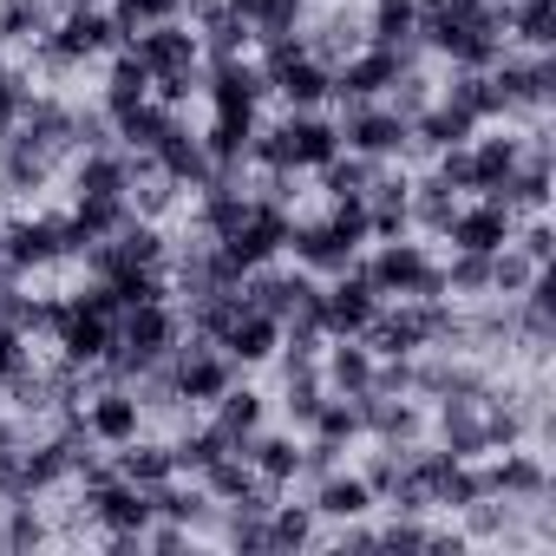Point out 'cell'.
I'll return each instance as SVG.
<instances>
[{
    "instance_id": "1",
    "label": "cell",
    "mask_w": 556,
    "mask_h": 556,
    "mask_svg": "<svg viewBox=\"0 0 556 556\" xmlns=\"http://www.w3.org/2000/svg\"><path fill=\"white\" fill-rule=\"evenodd\" d=\"M380 302H439L445 295V262L426 255V242H406V236H387L367 262H354Z\"/></svg>"
},
{
    "instance_id": "2",
    "label": "cell",
    "mask_w": 556,
    "mask_h": 556,
    "mask_svg": "<svg viewBox=\"0 0 556 556\" xmlns=\"http://www.w3.org/2000/svg\"><path fill=\"white\" fill-rule=\"evenodd\" d=\"M170 348H177V315L164 302H138L112 321V354L99 367H105V380H138L144 367H164Z\"/></svg>"
},
{
    "instance_id": "3",
    "label": "cell",
    "mask_w": 556,
    "mask_h": 556,
    "mask_svg": "<svg viewBox=\"0 0 556 556\" xmlns=\"http://www.w3.org/2000/svg\"><path fill=\"white\" fill-rule=\"evenodd\" d=\"M341 151V131L321 118V112H289L282 125H268V131H255L249 138V157L262 164V170H321L328 157Z\"/></svg>"
},
{
    "instance_id": "4",
    "label": "cell",
    "mask_w": 556,
    "mask_h": 556,
    "mask_svg": "<svg viewBox=\"0 0 556 556\" xmlns=\"http://www.w3.org/2000/svg\"><path fill=\"white\" fill-rule=\"evenodd\" d=\"M289 203H275V197H249L242 203V216L223 229V236H210L216 249H223V262L236 268V275H249V268H262V262H275L289 249Z\"/></svg>"
},
{
    "instance_id": "5",
    "label": "cell",
    "mask_w": 556,
    "mask_h": 556,
    "mask_svg": "<svg viewBox=\"0 0 556 556\" xmlns=\"http://www.w3.org/2000/svg\"><path fill=\"white\" fill-rule=\"evenodd\" d=\"M125 47V34H118V21H112V8H60V21H53V34L40 40V53L53 60V66H86V60H99V53H118Z\"/></svg>"
},
{
    "instance_id": "6",
    "label": "cell",
    "mask_w": 556,
    "mask_h": 556,
    "mask_svg": "<svg viewBox=\"0 0 556 556\" xmlns=\"http://www.w3.org/2000/svg\"><path fill=\"white\" fill-rule=\"evenodd\" d=\"M341 151H361V157H400L413 144V118H400L387 99H367V105H341Z\"/></svg>"
},
{
    "instance_id": "7",
    "label": "cell",
    "mask_w": 556,
    "mask_h": 556,
    "mask_svg": "<svg viewBox=\"0 0 556 556\" xmlns=\"http://www.w3.org/2000/svg\"><path fill=\"white\" fill-rule=\"evenodd\" d=\"M406 66H413V47H374V40H367L361 53H348V60L334 66V99H341V105L387 99Z\"/></svg>"
},
{
    "instance_id": "8",
    "label": "cell",
    "mask_w": 556,
    "mask_h": 556,
    "mask_svg": "<svg viewBox=\"0 0 556 556\" xmlns=\"http://www.w3.org/2000/svg\"><path fill=\"white\" fill-rule=\"evenodd\" d=\"M170 387H177V400H190V406H216L229 387H236V361L216 348V341H190V348H170Z\"/></svg>"
},
{
    "instance_id": "9",
    "label": "cell",
    "mask_w": 556,
    "mask_h": 556,
    "mask_svg": "<svg viewBox=\"0 0 556 556\" xmlns=\"http://www.w3.org/2000/svg\"><path fill=\"white\" fill-rule=\"evenodd\" d=\"M79 249H86V242H79L73 216H21V223L8 229V262H14V275H27V268H53V262L79 255Z\"/></svg>"
},
{
    "instance_id": "10",
    "label": "cell",
    "mask_w": 556,
    "mask_h": 556,
    "mask_svg": "<svg viewBox=\"0 0 556 556\" xmlns=\"http://www.w3.org/2000/svg\"><path fill=\"white\" fill-rule=\"evenodd\" d=\"M8 138H14V144H27L34 157L60 164L66 151H79V112H73V105H60V99H27V112H21V125H14Z\"/></svg>"
},
{
    "instance_id": "11",
    "label": "cell",
    "mask_w": 556,
    "mask_h": 556,
    "mask_svg": "<svg viewBox=\"0 0 556 556\" xmlns=\"http://www.w3.org/2000/svg\"><path fill=\"white\" fill-rule=\"evenodd\" d=\"M491 79H497V92H504V112H543V105L556 99V60H549V53H523V60L497 53Z\"/></svg>"
},
{
    "instance_id": "12",
    "label": "cell",
    "mask_w": 556,
    "mask_h": 556,
    "mask_svg": "<svg viewBox=\"0 0 556 556\" xmlns=\"http://www.w3.org/2000/svg\"><path fill=\"white\" fill-rule=\"evenodd\" d=\"M354 413H361V439H380V445H413L426 432V413L413 393H354Z\"/></svg>"
},
{
    "instance_id": "13",
    "label": "cell",
    "mask_w": 556,
    "mask_h": 556,
    "mask_svg": "<svg viewBox=\"0 0 556 556\" xmlns=\"http://www.w3.org/2000/svg\"><path fill=\"white\" fill-rule=\"evenodd\" d=\"M374 308H380V295H374V282H367L361 268L328 275V289H321V328H328V341L334 334H367Z\"/></svg>"
},
{
    "instance_id": "14",
    "label": "cell",
    "mask_w": 556,
    "mask_h": 556,
    "mask_svg": "<svg viewBox=\"0 0 556 556\" xmlns=\"http://www.w3.org/2000/svg\"><path fill=\"white\" fill-rule=\"evenodd\" d=\"M125 47L144 60L151 79H170V73H197V66H203V47H197V34H190L184 21H157V27L131 34Z\"/></svg>"
},
{
    "instance_id": "15",
    "label": "cell",
    "mask_w": 556,
    "mask_h": 556,
    "mask_svg": "<svg viewBox=\"0 0 556 556\" xmlns=\"http://www.w3.org/2000/svg\"><path fill=\"white\" fill-rule=\"evenodd\" d=\"M452 249H471V255H497L510 236H517V216L504 210V203H491V197H478V203H458L452 210V223L439 229Z\"/></svg>"
},
{
    "instance_id": "16",
    "label": "cell",
    "mask_w": 556,
    "mask_h": 556,
    "mask_svg": "<svg viewBox=\"0 0 556 556\" xmlns=\"http://www.w3.org/2000/svg\"><path fill=\"white\" fill-rule=\"evenodd\" d=\"M484 458H491V452H484ZM478 484H484L491 497H510V504H543V497H549L543 458H536V452H517V445H504L491 465H478Z\"/></svg>"
},
{
    "instance_id": "17",
    "label": "cell",
    "mask_w": 556,
    "mask_h": 556,
    "mask_svg": "<svg viewBox=\"0 0 556 556\" xmlns=\"http://www.w3.org/2000/svg\"><path fill=\"white\" fill-rule=\"evenodd\" d=\"M491 393V387H484ZM484 393H458V400H439L432 426H439V452L452 458H484L491 439H484Z\"/></svg>"
},
{
    "instance_id": "18",
    "label": "cell",
    "mask_w": 556,
    "mask_h": 556,
    "mask_svg": "<svg viewBox=\"0 0 556 556\" xmlns=\"http://www.w3.org/2000/svg\"><path fill=\"white\" fill-rule=\"evenodd\" d=\"M210 105L216 112H236V118H255V105L268 99V79H262V66L242 53V60H210Z\"/></svg>"
},
{
    "instance_id": "19",
    "label": "cell",
    "mask_w": 556,
    "mask_h": 556,
    "mask_svg": "<svg viewBox=\"0 0 556 556\" xmlns=\"http://www.w3.org/2000/svg\"><path fill=\"white\" fill-rule=\"evenodd\" d=\"M79 419H86L92 445H125V439H138V426H144V406H138V393H131L125 380H112L99 400H86V406H79Z\"/></svg>"
},
{
    "instance_id": "20",
    "label": "cell",
    "mask_w": 556,
    "mask_h": 556,
    "mask_svg": "<svg viewBox=\"0 0 556 556\" xmlns=\"http://www.w3.org/2000/svg\"><path fill=\"white\" fill-rule=\"evenodd\" d=\"M216 348H223L236 367H262V361H275V348H282V321L242 302V308H236V321L216 334Z\"/></svg>"
},
{
    "instance_id": "21",
    "label": "cell",
    "mask_w": 556,
    "mask_h": 556,
    "mask_svg": "<svg viewBox=\"0 0 556 556\" xmlns=\"http://www.w3.org/2000/svg\"><path fill=\"white\" fill-rule=\"evenodd\" d=\"M289 249H295V262L308 275H341V268L361 262V242H348L334 223H295L289 229Z\"/></svg>"
},
{
    "instance_id": "22",
    "label": "cell",
    "mask_w": 556,
    "mask_h": 556,
    "mask_svg": "<svg viewBox=\"0 0 556 556\" xmlns=\"http://www.w3.org/2000/svg\"><path fill=\"white\" fill-rule=\"evenodd\" d=\"M53 348H60V361H73V367H99V361L112 354V315H92V308H79V302L66 295V321H60Z\"/></svg>"
},
{
    "instance_id": "23",
    "label": "cell",
    "mask_w": 556,
    "mask_h": 556,
    "mask_svg": "<svg viewBox=\"0 0 556 556\" xmlns=\"http://www.w3.org/2000/svg\"><path fill=\"white\" fill-rule=\"evenodd\" d=\"M321 387L341 393V400L367 393L374 387V348L361 334H334V348H321Z\"/></svg>"
},
{
    "instance_id": "24",
    "label": "cell",
    "mask_w": 556,
    "mask_h": 556,
    "mask_svg": "<svg viewBox=\"0 0 556 556\" xmlns=\"http://www.w3.org/2000/svg\"><path fill=\"white\" fill-rule=\"evenodd\" d=\"M170 131H177V105H164V99H144V105H131V112L112 118V138L125 151H138V157H151Z\"/></svg>"
},
{
    "instance_id": "25",
    "label": "cell",
    "mask_w": 556,
    "mask_h": 556,
    "mask_svg": "<svg viewBox=\"0 0 556 556\" xmlns=\"http://www.w3.org/2000/svg\"><path fill=\"white\" fill-rule=\"evenodd\" d=\"M523 164V138L517 131H491L471 138V197H497V184Z\"/></svg>"
},
{
    "instance_id": "26",
    "label": "cell",
    "mask_w": 556,
    "mask_h": 556,
    "mask_svg": "<svg viewBox=\"0 0 556 556\" xmlns=\"http://www.w3.org/2000/svg\"><path fill=\"white\" fill-rule=\"evenodd\" d=\"M380 497H374V484L361 478V471H328V478H315V517H328V523H354V517H367Z\"/></svg>"
},
{
    "instance_id": "27",
    "label": "cell",
    "mask_w": 556,
    "mask_h": 556,
    "mask_svg": "<svg viewBox=\"0 0 556 556\" xmlns=\"http://www.w3.org/2000/svg\"><path fill=\"white\" fill-rule=\"evenodd\" d=\"M406 190H413V177H406V170H400V177H393V170H380V177H374V190L361 197V203H367V229H374L380 242L413 229V216H406Z\"/></svg>"
},
{
    "instance_id": "28",
    "label": "cell",
    "mask_w": 556,
    "mask_h": 556,
    "mask_svg": "<svg viewBox=\"0 0 556 556\" xmlns=\"http://www.w3.org/2000/svg\"><path fill=\"white\" fill-rule=\"evenodd\" d=\"M242 458H249L255 478H268V484H295V478H302V445H295V432H255V439H242Z\"/></svg>"
},
{
    "instance_id": "29",
    "label": "cell",
    "mask_w": 556,
    "mask_h": 556,
    "mask_svg": "<svg viewBox=\"0 0 556 556\" xmlns=\"http://www.w3.org/2000/svg\"><path fill=\"white\" fill-rule=\"evenodd\" d=\"M471 138H478V118L458 112L452 99H432V105L413 118V144H419V151H445V144H471Z\"/></svg>"
},
{
    "instance_id": "30",
    "label": "cell",
    "mask_w": 556,
    "mask_h": 556,
    "mask_svg": "<svg viewBox=\"0 0 556 556\" xmlns=\"http://www.w3.org/2000/svg\"><path fill=\"white\" fill-rule=\"evenodd\" d=\"M118 452V478H131L138 491H151V484H164V478H177V452L170 445H157V439H125V445H112Z\"/></svg>"
},
{
    "instance_id": "31",
    "label": "cell",
    "mask_w": 556,
    "mask_h": 556,
    "mask_svg": "<svg viewBox=\"0 0 556 556\" xmlns=\"http://www.w3.org/2000/svg\"><path fill=\"white\" fill-rule=\"evenodd\" d=\"M151 157H157V164H164V170H170L177 184H190V190H203V184L216 177V164H210L203 138H197V131H184V125H177V131H170V138H164V144H157Z\"/></svg>"
},
{
    "instance_id": "32",
    "label": "cell",
    "mask_w": 556,
    "mask_h": 556,
    "mask_svg": "<svg viewBox=\"0 0 556 556\" xmlns=\"http://www.w3.org/2000/svg\"><path fill=\"white\" fill-rule=\"evenodd\" d=\"M53 21H60L53 0H0V40L8 47H40L53 34Z\"/></svg>"
},
{
    "instance_id": "33",
    "label": "cell",
    "mask_w": 556,
    "mask_h": 556,
    "mask_svg": "<svg viewBox=\"0 0 556 556\" xmlns=\"http://www.w3.org/2000/svg\"><path fill=\"white\" fill-rule=\"evenodd\" d=\"M144 99H151V73H144V60L131 47H118L112 53V73H105V118H118V112H131Z\"/></svg>"
},
{
    "instance_id": "34",
    "label": "cell",
    "mask_w": 556,
    "mask_h": 556,
    "mask_svg": "<svg viewBox=\"0 0 556 556\" xmlns=\"http://www.w3.org/2000/svg\"><path fill=\"white\" fill-rule=\"evenodd\" d=\"M439 99H452V105H458V112H471L478 125H484V118H510V112H504V92H497V79H491V66H484V73L458 66V73H452V86H445Z\"/></svg>"
},
{
    "instance_id": "35",
    "label": "cell",
    "mask_w": 556,
    "mask_h": 556,
    "mask_svg": "<svg viewBox=\"0 0 556 556\" xmlns=\"http://www.w3.org/2000/svg\"><path fill=\"white\" fill-rule=\"evenodd\" d=\"M66 216H73L79 242H105V236H118L131 223V197H73Z\"/></svg>"
},
{
    "instance_id": "36",
    "label": "cell",
    "mask_w": 556,
    "mask_h": 556,
    "mask_svg": "<svg viewBox=\"0 0 556 556\" xmlns=\"http://www.w3.org/2000/svg\"><path fill=\"white\" fill-rule=\"evenodd\" d=\"M249 138H255V118L216 112V118H210V131H203V151H210V164H216V170H242V157H249Z\"/></svg>"
},
{
    "instance_id": "37",
    "label": "cell",
    "mask_w": 556,
    "mask_h": 556,
    "mask_svg": "<svg viewBox=\"0 0 556 556\" xmlns=\"http://www.w3.org/2000/svg\"><path fill=\"white\" fill-rule=\"evenodd\" d=\"M380 170H387L380 157H361V151H334V157L321 164V190H328L334 203H341V197H367Z\"/></svg>"
},
{
    "instance_id": "38",
    "label": "cell",
    "mask_w": 556,
    "mask_h": 556,
    "mask_svg": "<svg viewBox=\"0 0 556 556\" xmlns=\"http://www.w3.org/2000/svg\"><path fill=\"white\" fill-rule=\"evenodd\" d=\"M236 8H242L255 47H268V40H282V34H302V8H308V0H236Z\"/></svg>"
},
{
    "instance_id": "39",
    "label": "cell",
    "mask_w": 556,
    "mask_h": 556,
    "mask_svg": "<svg viewBox=\"0 0 556 556\" xmlns=\"http://www.w3.org/2000/svg\"><path fill=\"white\" fill-rule=\"evenodd\" d=\"M73 190L79 197H125V151H79V170H73Z\"/></svg>"
},
{
    "instance_id": "40",
    "label": "cell",
    "mask_w": 556,
    "mask_h": 556,
    "mask_svg": "<svg viewBox=\"0 0 556 556\" xmlns=\"http://www.w3.org/2000/svg\"><path fill=\"white\" fill-rule=\"evenodd\" d=\"M452 210H458V190H452L445 177H419V184L406 190V216H413L426 236H439V229L452 223Z\"/></svg>"
},
{
    "instance_id": "41",
    "label": "cell",
    "mask_w": 556,
    "mask_h": 556,
    "mask_svg": "<svg viewBox=\"0 0 556 556\" xmlns=\"http://www.w3.org/2000/svg\"><path fill=\"white\" fill-rule=\"evenodd\" d=\"M236 452H242V439H255L262 432V393H249V387H229L223 400H216V419H210Z\"/></svg>"
},
{
    "instance_id": "42",
    "label": "cell",
    "mask_w": 556,
    "mask_h": 556,
    "mask_svg": "<svg viewBox=\"0 0 556 556\" xmlns=\"http://www.w3.org/2000/svg\"><path fill=\"white\" fill-rule=\"evenodd\" d=\"M53 177V164L47 157H34L27 144H14V138H0V190H14V197H27V190H40Z\"/></svg>"
},
{
    "instance_id": "43",
    "label": "cell",
    "mask_w": 556,
    "mask_h": 556,
    "mask_svg": "<svg viewBox=\"0 0 556 556\" xmlns=\"http://www.w3.org/2000/svg\"><path fill=\"white\" fill-rule=\"evenodd\" d=\"M315 504H282L275 497V510H268V549H308L315 543Z\"/></svg>"
},
{
    "instance_id": "44",
    "label": "cell",
    "mask_w": 556,
    "mask_h": 556,
    "mask_svg": "<svg viewBox=\"0 0 556 556\" xmlns=\"http://www.w3.org/2000/svg\"><path fill=\"white\" fill-rule=\"evenodd\" d=\"M374 47H413L419 40V0H374Z\"/></svg>"
},
{
    "instance_id": "45",
    "label": "cell",
    "mask_w": 556,
    "mask_h": 556,
    "mask_svg": "<svg viewBox=\"0 0 556 556\" xmlns=\"http://www.w3.org/2000/svg\"><path fill=\"white\" fill-rule=\"evenodd\" d=\"M289 374V387H282V406H289V426H315V413H321V400H328V387H321V367H282Z\"/></svg>"
},
{
    "instance_id": "46",
    "label": "cell",
    "mask_w": 556,
    "mask_h": 556,
    "mask_svg": "<svg viewBox=\"0 0 556 556\" xmlns=\"http://www.w3.org/2000/svg\"><path fill=\"white\" fill-rule=\"evenodd\" d=\"M170 452H177V478H184V471H190V478H203V471H210V465H216L223 452H236V445H229V439H223L216 426H197V432H184V439H177Z\"/></svg>"
},
{
    "instance_id": "47",
    "label": "cell",
    "mask_w": 556,
    "mask_h": 556,
    "mask_svg": "<svg viewBox=\"0 0 556 556\" xmlns=\"http://www.w3.org/2000/svg\"><path fill=\"white\" fill-rule=\"evenodd\" d=\"M530 282H536V262H530L523 249H510V242H504V249L491 255V295H504V302H517V295H523Z\"/></svg>"
},
{
    "instance_id": "48",
    "label": "cell",
    "mask_w": 556,
    "mask_h": 556,
    "mask_svg": "<svg viewBox=\"0 0 556 556\" xmlns=\"http://www.w3.org/2000/svg\"><path fill=\"white\" fill-rule=\"evenodd\" d=\"M445 295H491V255H471V249H452L445 262Z\"/></svg>"
},
{
    "instance_id": "49",
    "label": "cell",
    "mask_w": 556,
    "mask_h": 556,
    "mask_svg": "<svg viewBox=\"0 0 556 556\" xmlns=\"http://www.w3.org/2000/svg\"><path fill=\"white\" fill-rule=\"evenodd\" d=\"M47 536V523L34 517V497H8L0 504V549H34Z\"/></svg>"
},
{
    "instance_id": "50",
    "label": "cell",
    "mask_w": 556,
    "mask_h": 556,
    "mask_svg": "<svg viewBox=\"0 0 556 556\" xmlns=\"http://www.w3.org/2000/svg\"><path fill=\"white\" fill-rule=\"evenodd\" d=\"M308 439H328V445H354V439H361V413H354V400L328 393V400H321V413H315V426H308Z\"/></svg>"
},
{
    "instance_id": "51",
    "label": "cell",
    "mask_w": 556,
    "mask_h": 556,
    "mask_svg": "<svg viewBox=\"0 0 556 556\" xmlns=\"http://www.w3.org/2000/svg\"><path fill=\"white\" fill-rule=\"evenodd\" d=\"M177 14H184V0H112V21H118L125 40L157 27V21H177Z\"/></svg>"
},
{
    "instance_id": "52",
    "label": "cell",
    "mask_w": 556,
    "mask_h": 556,
    "mask_svg": "<svg viewBox=\"0 0 556 556\" xmlns=\"http://www.w3.org/2000/svg\"><path fill=\"white\" fill-rule=\"evenodd\" d=\"M21 112H27V86H21V73L0 66V138L21 125Z\"/></svg>"
},
{
    "instance_id": "53",
    "label": "cell",
    "mask_w": 556,
    "mask_h": 556,
    "mask_svg": "<svg viewBox=\"0 0 556 556\" xmlns=\"http://www.w3.org/2000/svg\"><path fill=\"white\" fill-rule=\"evenodd\" d=\"M510 249H523V255H530L536 268H549V255H556V236H549V223L536 216V223H530L523 236H510Z\"/></svg>"
},
{
    "instance_id": "54",
    "label": "cell",
    "mask_w": 556,
    "mask_h": 556,
    "mask_svg": "<svg viewBox=\"0 0 556 556\" xmlns=\"http://www.w3.org/2000/svg\"><path fill=\"white\" fill-rule=\"evenodd\" d=\"M8 275H14V262H8V229H0V282H8ZM14 282H21V275H14Z\"/></svg>"
},
{
    "instance_id": "55",
    "label": "cell",
    "mask_w": 556,
    "mask_h": 556,
    "mask_svg": "<svg viewBox=\"0 0 556 556\" xmlns=\"http://www.w3.org/2000/svg\"><path fill=\"white\" fill-rule=\"evenodd\" d=\"M0 445H14V426H8V419H0Z\"/></svg>"
}]
</instances>
